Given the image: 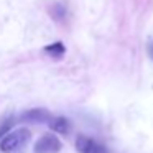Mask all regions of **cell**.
<instances>
[{
    "label": "cell",
    "instance_id": "1",
    "mask_svg": "<svg viewBox=\"0 0 153 153\" xmlns=\"http://www.w3.org/2000/svg\"><path fill=\"white\" fill-rule=\"evenodd\" d=\"M31 138V132L25 127L20 128H12L8 133H5L0 140V150L4 153H15L20 148H23Z\"/></svg>",
    "mask_w": 153,
    "mask_h": 153
},
{
    "label": "cell",
    "instance_id": "2",
    "mask_svg": "<svg viewBox=\"0 0 153 153\" xmlns=\"http://www.w3.org/2000/svg\"><path fill=\"white\" fill-rule=\"evenodd\" d=\"M59 150L61 142L54 133H45L33 146V153H58Z\"/></svg>",
    "mask_w": 153,
    "mask_h": 153
},
{
    "label": "cell",
    "instance_id": "3",
    "mask_svg": "<svg viewBox=\"0 0 153 153\" xmlns=\"http://www.w3.org/2000/svg\"><path fill=\"white\" fill-rule=\"evenodd\" d=\"M76 150L79 153H107V150L100 143H97L96 140H92L91 137H86V135H77Z\"/></svg>",
    "mask_w": 153,
    "mask_h": 153
},
{
    "label": "cell",
    "instance_id": "4",
    "mask_svg": "<svg viewBox=\"0 0 153 153\" xmlns=\"http://www.w3.org/2000/svg\"><path fill=\"white\" fill-rule=\"evenodd\" d=\"M48 125H50V128L53 130V132L61 133V135H68V133L73 130V123H71V120L66 119V117H63V115L50 117Z\"/></svg>",
    "mask_w": 153,
    "mask_h": 153
},
{
    "label": "cell",
    "instance_id": "5",
    "mask_svg": "<svg viewBox=\"0 0 153 153\" xmlns=\"http://www.w3.org/2000/svg\"><path fill=\"white\" fill-rule=\"evenodd\" d=\"M50 112L46 109H30L22 115L23 122H30V123H45L50 120Z\"/></svg>",
    "mask_w": 153,
    "mask_h": 153
},
{
    "label": "cell",
    "instance_id": "6",
    "mask_svg": "<svg viewBox=\"0 0 153 153\" xmlns=\"http://www.w3.org/2000/svg\"><path fill=\"white\" fill-rule=\"evenodd\" d=\"M45 51L53 54V56H56V58H59L64 54V45L61 43V41H58V43H53V45H50V46H46Z\"/></svg>",
    "mask_w": 153,
    "mask_h": 153
},
{
    "label": "cell",
    "instance_id": "7",
    "mask_svg": "<svg viewBox=\"0 0 153 153\" xmlns=\"http://www.w3.org/2000/svg\"><path fill=\"white\" fill-rule=\"evenodd\" d=\"M13 123H15V120H7V122L4 123V125L0 127V137H4L5 133H8L12 130V127H13Z\"/></svg>",
    "mask_w": 153,
    "mask_h": 153
},
{
    "label": "cell",
    "instance_id": "8",
    "mask_svg": "<svg viewBox=\"0 0 153 153\" xmlns=\"http://www.w3.org/2000/svg\"><path fill=\"white\" fill-rule=\"evenodd\" d=\"M148 53H150V56H152V59H153V43L148 45Z\"/></svg>",
    "mask_w": 153,
    "mask_h": 153
}]
</instances>
